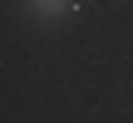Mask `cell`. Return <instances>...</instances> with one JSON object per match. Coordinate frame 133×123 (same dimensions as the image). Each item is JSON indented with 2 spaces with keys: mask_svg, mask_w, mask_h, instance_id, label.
I'll return each mask as SVG.
<instances>
[{
  "mask_svg": "<svg viewBox=\"0 0 133 123\" xmlns=\"http://www.w3.org/2000/svg\"><path fill=\"white\" fill-rule=\"evenodd\" d=\"M35 5H39L44 15H54V10H64V0H35Z\"/></svg>",
  "mask_w": 133,
  "mask_h": 123,
  "instance_id": "cell-1",
  "label": "cell"
}]
</instances>
